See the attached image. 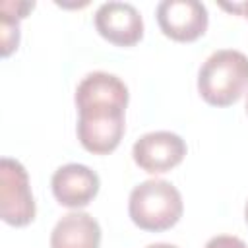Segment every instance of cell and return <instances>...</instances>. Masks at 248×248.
Wrapping results in <instances>:
<instances>
[{
	"mask_svg": "<svg viewBox=\"0 0 248 248\" xmlns=\"http://www.w3.org/2000/svg\"><path fill=\"white\" fill-rule=\"evenodd\" d=\"M244 219H246V223H248V202H246V207H244Z\"/></svg>",
	"mask_w": 248,
	"mask_h": 248,
	"instance_id": "16",
	"label": "cell"
},
{
	"mask_svg": "<svg viewBox=\"0 0 248 248\" xmlns=\"http://www.w3.org/2000/svg\"><path fill=\"white\" fill-rule=\"evenodd\" d=\"M52 194L64 207H83L87 205L99 192V176L85 165L68 163L54 170L52 180Z\"/></svg>",
	"mask_w": 248,
	"mask_h": 248,
	"instance_id": "8",
	"label": "cell"
},
{
	"mask_svg": "<svg viewBox=\"0 0 248 248\" xmlns=\"http://www.w3.org/2000/svg\"><path fill=\"white\" fill-rule=\"evenodd\" d=\"M161 31L174 41H194L207 29V8L198 0H163L157 6Z\"/></svg>",
	"mask_w": 248,
	"mask_h": 248,
	"instance_id": "5",
	"label": "cell"
},
{
	"mask_svg": "<svg viewBox=\"0 0 248 248\" xmlns=\"http://www.w3.org/2000/svg\"><path fill=\"white\" fill-rule=\"evenodd\" d=\"M101 227L85 211L64 215L50 232V248H99Z\"/></svg>",
	"mask_w": 248,
	"mask_h": 248,
	"instance_id": "10",
	"label": "cell"
},
{
	"mask_svg": "<svg viewBox=\"0 0 248 248\" xmlns=\"http://www.w3.org/2000/svg\"><path fill=\"white\" fill-rule=\"evenodd\" d=\"M0 33H2V56H8L14 48H17L19 43V27H17V17L8 16L2 12L0 19Z\"/></svg>",
	"mask_w": 248,
	"mask_h": 248,
	"instance_id": "11",
	"label": "cell"
},
{
	"mask_svg": "<svg viewBox=\"0 0 248 248\" xmlns=\"http://www.w3.org/2000/svg\"><path fill=\"white\" fill-rule=\"evenodd\" d=\"M0 215L8 225L23 227L35 217V200L25 167L10 157L0 161Z\"/></svg>",
	"mask_w": 248,
	"mask_h": 248,
	"instance_id": "4",
	"label": "cell"
},
{
	"mask_svg": "<svg viewBox=\"0 0 248 248\" xmlns=\"http://www.w3.org/2000/svg\"><path fill=\"white\" fill-rule=\"evenodd\" d=\"M203 248H248L244 240H240L238 236H231V234H219L207 240V244Z\"/></svg>",
	"mask_w": 248,
	"mask_h": 248,
	"instance_id": "12",
	"label": "cell"
},
{
	"mask_svg": "<svg viewBox=\"0 0 248 248\" xmlns=\"http://www.w3.org/2000/svg\"><path fill=\"white\" fill-rule=\"evenodd\" d=\"M145 248H178V246L169 244V242H157V244H149V246H145Z\"/></svg>",
	"mask_w": 248,
	"mask_h": 248,
	"instance_id": "15",
	"label": "cell"
},
{
	"mask_svg": "<svg viewBox=\"0 0 248 248\" xmlns=\"http://www.w3.org/2000/svg\"><path fill=\"white\" fill-rule=\"evenodd\" d=\"M128 87L126 83L108 72L87 74L76 89V107H118L126 110Z\"/></svg>",
	"mask_w": 248,
	"mask_h": 248,
	"instance_id": "9",
	"label": "cell"
},
{
	"mask_svg": "<svg viewBox=\"0 0 248 248\" xmlns=\"http://www.w3.org/2000/svg\"><path fill=\"white\" fill-rule=\"evenodd\" d=\"M246 112H248V99H246Z\"/></svg>",
	"mask_w": 248,
	"mask_h": 248,
	"instance_id": "17",
	"label": "cell"
},
{
	"mask_svg": "<svg viewBox=\"0 0 248 248\" xmlns=\"http://www.w3.org/2000/svg\"><path fill=\"white\" fill-rule=\"evenodd\" d=\"M248 89V56L234 48L215 50L198 72V91L213 107L236 103Z\"/></svg>",
	"mask_w": 248,
	"mask_h": 248,
	"instance_id": "1",
	"label": "cell"
},
{
	"mask_svg": "<svg viewBox=\"0 0 248 248\" xmlns=\"http://www.w3.org/2000/svg\"><path fill=\"white\" fill-rule=\"evenodd\" d=\"M95 27L107 41L118 46H132L143 35V19L130 2L110 0L97 8Z\"/></svg>",
	"mask_w": 248,
	"mask_h": 248,
	"instance_id": "7",
	"label": "cell"
},
{
	"mask_svg": "<svg viewBox=\"0 0 248 248\" xmlns=\"http://www.w3.org/2000/svg\"><path fill=\"white\" fill-rule=\"evenodd\" d=\"M132 155L140 169L147 172H167L184 159L186 143L174 132H149L134 143Z\"/></svg>",
	"mask_w": 248,
	"mask_h": 248,
	"instance_id": "6",
	"label": "cell"
},
{
	"mask_svg": "<svg viewBox=\"0 0 248 248\" xmlns=\"http://www.w3.org/2000/svg\"><path fill=\"white\" fill-rule=\"evenodd\" d=\"M225 6V4H223ZM225 8H231L234 12H242L246 17H248V2H242V4H232V6H225Z\"/></svg>",
	"mask_w": 248,
	"mask_h": 248,
	"instance_id": "14",
	"label": "cell"
},
{
	"mask_svg": "<svg viewBox=\"0 0 248 248\" xmlns=\"http://www.w3.org/2000/svg\"><path fill=\"white\" fill-rule=\"evenodd\" d=\"M78 112V140L87 151L105 155L118 147L124 136V108L83 107Z\"/></svg>",
	"mask_w": 248,
	"mask_h": 248,
	"instance_id": "3",
	"label": "cell"
},
{
	"mask_svg": "<svg viewBox=\"0 0 248 248\" xmlns=\"http://www.w3.org/2000/svg\"><path fill=\"white\" fill-rule=\"evenodd\" d=\"M33 6H35L33 2H23V0H19V2H10V0H6V2H2V12L8 14V16H14V17H17V19H21V17H25V14H27Z\"/></svg>",
	"mask_w": 248,
	"mask_h": 248,
	"instance_id": "13",
	"label": "cell"
},
{
	"mask_svg": "<svg viewBox=\"0 0 248 248\" xmlns=\"http://www.w3.org/2000/svg\"><path fill=\"white\" fill-rule=\"evenodd\" d=\"M128 213L140 229L161 232L182 217V196L169 180H143L130 192Z\"/></svg>",
	"mask_w": 248,
	"mask_h": 248,
	"instance_id": "2",
	"label": "cell"
}]
</instances>
